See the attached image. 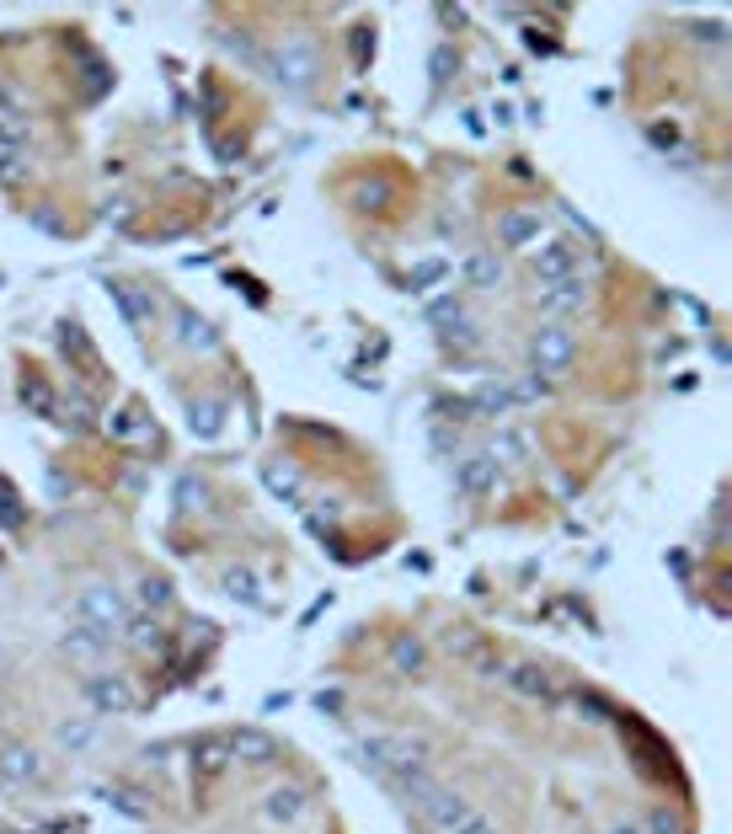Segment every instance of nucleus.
<instances>
[{
    "label": "nucleus",
    "mask_w": 732,
    "mask_h": 834,
    "mask_svg": "<svg viewBox=\"0 0 732 834\" xmlns=\"http://www.w3.org/2000/svg\"><path fill=\"white\" fill-rule=\"evenodd\" d=\"M572 353H578L572 327H562V321H545V327H535V337H529V375L545 380V385H556L572 369Z\"/></svg>",
    "instance_id": "f257e3e1"
},
{
    "label": "nucleus",
    "mask_w": 732,
    "mask_h": 834,
    "mask_svg": "<svg viewBox=\"0 0 732 834\" xmlns=\"http://www.w3.org/2000/svg\"><path fill=\"white\" fill-rule=\"evenodd\" d=\"M123 621H129V605H123V594L113 589V583H86V589L75 594V626L113 637Z\"/></svg>",
    "instance_id": "f03ea898"
},
{
    "label": "nucleus",
    "mask_w": 732,
    "mask_h": 834,
    "mask_svg": "<svg viewBox=\"0 0 732 834\" xmlns=\"http://www.w3.org/2000/svg\"><path fill=\"white\" fill-rule=\"evenodd\" d=\"M86 712L91 717H129V712H139V690L129 685L123 674H113V669H97L86 679Z\"/></svg>",
    "instance_id": "7ed1b4c3"
},
{
    "label": "nucleus",
    "mask_w": 732,
    "mask_h": 834,
    "mask_svg": "<svg viewBox=\"0 0 732 834\" xmlns=\"http://www.w3.org/2000/svg\"><path fill=\"white\" fill-rule=\"evenodd\" d=\"M268 70H273V81H278V86L305 91L310 81H316V43H310V38H289V43H278Z\"/></svg>",
    "instance_id": "20e7f679"
},
{
    "label": "nucleus",
    "mask_w": 732,
    "mask_h": 834,
    "mask_svg": "<svg viewBox=\"0 0 732 834\" xmlns=\"http://www.w3.org/2000/svg\"><path fill=\"white\" fill-rule=\"evenodd\" d=\"M412 808L423 813V818H428V824L439 829V834H455V829L465 824V818H471V808H465V797H460V792H449V786H439V781H428L423 792L412 797Z\"/></svg>",
    "instance_id": "39448f33"
},
{
    "label": "nucleus",
    "mask_w": 732,
    "mask_h": 834,
    "mask_svg": "<svg viewBox=\"0 0 732 834\" xmlns=\"http://www.w3.org/2000/svg\"><path fill=\"white\" fill-rule=\"evenodd\" d=\"M529 273H535V289L578 278V252H572V241H545L540 252H529Z\"/></svg>",
    "instance_id": "423d86ee"
},
{
    "label": "nucleus",
    "mask_w": 732,
    "mask_h": 834,
    "mask_svg": "<svg viewBox=\"0 0 732 834\" xmlns=\"http://www.w3.org/2000/svg\"><path fill=\"white\" fill-rule=\"evenodd\" d=\"M503 679H508V690L519 695V701H529V706H556L562 695H556V685H551V674L540 669V663H503Z\"/></svg>",
    "instance_id": "0eeeda50"
},
{
    "label": "nucleus",
    "mask_w": 732,
    "mask_h": 834,
    "mask_svg": "<svg viewBox=\"0 0 732 834\" xmlns=\"http://www.w3.org/2000/svg\"><path fill=\"white\" fill-rule=\"evenodd\" d=\"M305 813H310V792L300 781H284L262 797V818H268V824H300Z\"/></svg>",
    "instance_id": "6e6552de"
},
{
    "label": "nucleus",
    "mask_w": 732,
    "mask_h": 834,
    "mask_svg": "<svg viewBox=\"0 0 732 834\" xmlns=\"http://www.w3.org/2000/svg\"><path fill=\"white\" fill-rule=\"evenodd\" d=\"M59 348H65V359L75 364V369H81V375H102V353L97 348H91V337H86V327H81V321H75V316H65V321H59Z\"/></svg>",
    "instance_id": "1a4fd4ad"
},
{
    "label": "nucleus",
    "mask_w": 732,
    "mask_h": 834,
    "mask_svg": "<svg viewBox=\"0 0 732 834\" xmlns=\"http://www.w3.org/2000/svg\"><path fill=\"white\" fill-rule=\"evenodd\" d=\"M0 781H6V786L43 781V754L33 744H6V749H0Z\"/></svg>",
    "instance_id": "9d476101"
},
{
    "label": "nucleus",
    "mask_w": 732,
    "mask_h": 834,
    "mask_svg": "<svg viewBox=\"0 0 732 834\" xmlns=\"http://www.w3.org/2000/svg\"><path fill=\"white\" fill-rule=\"evenodd\" d=\"M102 289H107V295H113L118 316L129 321V327H145V321L155 316V300H150V289H139V284H123V278H102Z\"/></svg>",
    "instance_id": "9b49d317"
},
{
    "label": "nucleus",
    "mask_w": 732,
    "mask_h": 834,
    "mask_svg": "<svg viewBox=\"0 0 732 834\" xmlns=\"http://www.w3.org/2000/svg\"><path fill=\"white\" fill-rule=\"evenodd\" d=\"M102 653H107V637L102 631H86V626H70L65 637H59V658H70V663H81V669L97 674L102 669Z\"/></svg>",
    "instance_id": "f8f14e48"
},
{
    "label": "nucleus",
    "mask_w": 732,
    "mask_h": 834,
    "mask_svg": "<svg viewBox=\"0 0 732 834\" xmlns=\"http://www.w3.org/2000/svg\"><path fill=\"white\" fill-rule=\"evenodd\" d=\"M428 321H433V332H439L444 343H455V348H471L476 343V327H471V316H465L460 300H439L428 311Z\"/></svg>",
    "instance_id": "ddd939ff"
},
{
    "label": "nucleus",
    "mask_w": 732,
    "mask_h": 834,
    "mask_svg": "<svg viewBox=\"0 0 732 834\" xmlns=\"http://www.w3.org/2000/svg\"><path fill=\"white\" fill-rule=\"evenodd\" d=\"M171 343L188 348V353H209V348H220V332H214L198 311H177L171 316Z\"/></svg>",
    "instance_id": "4468645a"
},
{
    "label": "nucleus",
    "mask_w": 732,
    "mask_h": 834,
    "mask_svg": "<svg viewBox=\"0 0 732 834\" xmlns=\"http://www.w3.org/2000/svg\"><path fill=\"white\" fill-rule=\"evenodd\" d=\"M508 407H519V396H513V380L503 375H487L471 391V401H465V412H487V417H503Z\"/></svg>",
    "instance_id": "2eb2a0df"
},
{
    "label": "nucleus",
    "mask_w": 732,
    "mask_h": 834,
    "mask_svg": "<svg viewBox=\"0 0 732 834\" xmlns=\"http://www.w3.org/2000/svg\"><path fill=\"white\" fill-rule=\"evenodd\" d=\"M535 305H540V316H545V321H562V316H572V311L583 305V278H567V284L540 289Z\"/></svg>",
    "instance_id": "dca6fc26"
},
{
    "label": "nucleus",
    "mask_w": 732,
    "mask_h": 834,
    "mask_svg": "<svg viewBox=\"0 0 732 834\" xmlns=\"http://www.w3.org/2000/svg\"><path fill=\"white\" fill-rule=\"evenodd\" d=\"M455 482H460L465 498H481V492H492V487H497L492 455H465V460H460V471H455Z\"/></svg>",
    "instance_id": "f3484780"
},
{
    "label": "nucleus",
    "mask_w": 732,
    "mask_h": 834,
    "mask_svg": "<svg viewBox=\"0 0 732 834\" xmlns=\"http://www.w3.org/2000/svg\"><path fill=\"white\" fill-rule=\"evenodd\" d=\"M188 428L198 439H220V428H225V401L220 396H193L188 401Z\"/></svg>",
    "instance_id": "a211bd4d"
},
{
    "label": "nucleus",
    "mask_w": 732,
    "mask_h": 834,
    "mask_svg": "<svg viewBox=\"0 0 732 834\" xmlns=\"http://www.w3.org/2000/svg\"><path fill=\"white\" fill-rule=\"evenodd\" d=\"M225 744H230V754H236V760H246V765H262V760H273V754H278V744H273L268 733H257V728H236Z\"/></svg>",
    "instance_id": "6ab92c4d"
},
{
    "label": "nucleus",
    "mask_w": 732,
    "mask_h": 834,
    "mask_svg": "<svg viewBox=\"0 0 732 834\" xmlns=\"http://www.w3.org/2000/svg\"><path fill=\"white\" fill-rule=\"evenodd\" d=\"M220 589L236 599V605H262V599H268V589H262V578L252 573V567H225Z\"/></svg>",
    "instance_id": "aec40b11"
},
{
    "label": "nucleus",
    "mask_w": 732,
    "mask_h": 834,
    "mask_svg": "<svg viewBox=\"0 0 732 834\" xmlns=\"http://www.w3.org/2000/svg\"><path fill=\"white\" fill-rule=\"evenodd\" d=\"M535 236H540V214H529V209H508L497 220V241L503 246H529Z\"/></svg>",
    "instance_id": "412c9836"
},
{
    "label": "nucleus",
    "mask_w": 732,
    "mask_h": 834,
    "mask_svg": "<svg viewBox=\"0 0 732 834\" xmlns=\"http://www.w3.org/2000/svg\"><path fill=\"white\" fill-rule=\"evenodd\" d=\"M54 744L65 749V754H86L91 744H97V722H86V717H65L54 728Z\"/></svg>",
    "instance_id": "4be33fe9"
},
{
    "label": "nucleus",
    "mask_w": 732,
    "mask_h": 834,
    "mask_svg": "<svg viewBox=\"0 0 732 834\" xmlns=\"http://www.w3.org/2000/svg\"><path fill=\"white\" fill-rule=\"evenodd\" d=\"M391 663H396V674H423L428 669V647L412 637V631H401V637L391 642Z\"/></svg>",
    "instance_id": "5701e85b"
},
{
    "label": "nucleus",
    "mask_w": 732,
    "mask_h": 834,
    "mask_svg": "<svg viewBox=\"0 0 732 834\" xmlns=\"http://www.w3.org/2000/svg\"><path fill=\"white\" fill-rule=\"evenodd\" d=\"M465 284L471 289H497L503 284V262H497L492 252H476L471 262H465Z\"/></svg>",
    "instance_id": "b1692460"
},
{
    "label": "nucleus",
    "mask_w": 732,
    "mask_h": 834,
    "mask_svg": "<svg viewBox=\"0 0 732 834\" xmlns=\"http://www.w3.org/2000/svg\"><path fill=\"white\" fill-rule=\"evenodd\" d=\"M113 428L118 439H155V428H150V417H145V407H118L113 412Z\"/></svg>",
    "instance_id": "393cba45"
},
{
    "label": "nucleus",
    "mask_w": 732,
    "mask_h": 834,
    "mask_svg": "<svg viewBox=\"0 0 732 834\" xmlns=\"http://www.w3.org/2000/svg\"><path fill=\"white\" fill-rule=\"evenodd\" d=\"M262 482L273 487V498H300V471L289 466V460H268V471H262Z\"/></svg>",
    "instance_id": "a878e982"
},
{
    "label": "nucleus",
    "mask_w": 732,
    "mask_h": 834,
    "mask_svg": "<svg viewBox=\"0 0 732 834\" xmlns=\"http://www.w3.org/2000/svg\"><path fill=\"white\" fill-rule=\"evenodd\" d=\"M97 797L102 802H113L118 813H129V818H150V802L145 797H134L129 786H97Z\"/></svg>",
    "instance_id": "bb28decb"
},
{
    "label": "nucleus",
    "mask_w": 732,
    "mask_h": 834,
    "mask_svg": "<svg viewBox=\"0 0 732 834\" xmlns=\"http://www.w3.org/2000/svg\"><path fill=\"white\" fill-rule=\"evenodd\" d=\"M230 760H236V754H230V744H198V754H193V765L204 770V776H220Z\"/></svg>",
    "instance_id": "cd10ccee"
},
{
    "label": "nucleus",
    "mask_w": 732,
    "mask_h": 834,
    "mask_svg": "<svg viewBox=\"0 0 732 834\" xmlns=\"http://www.w3.org/2000/svg\"><path fill=\"white\" fill-rule=\"evenodd\" d=\"M204 476H182V482H177V508H188V514H198V508H204L209 498H204Z\"/></svg>",
    "instance_id": "c85d7f7f"
},
{
    "label": "nucleus",
    "mask_w": 732,
    "mask_h": 834,
    "mask_svg": "<svg viewBox=\"0 0 732 834\" xmlns=\"http://www.w3.org/2000/svg\"><path fill=\"white\" fill-rule=\"evenodd\" d=\"M139 605H150V610L171 605V583L166 578H139Z\"/></svg>",
    "instance_id": "c756f323"
},
{
    "label": "nucleus",
    "mask_w": 732,
    "mask_h": 834,
    "mask_svg": "<svg viewBox=\"0 0 732 834\" xmlns=\"http://www.w3.org/2000/svg\"><path fill=\"white\" fill-rule=\"evenodd\" d=\"M22 401H33V412H54V407H59V401L49 396V385H43L38 375H27V380H22Z\"/></svg>",
    "instance_id": "7c9ffc66"
},
{
    "label": "nucleus",
    "mask_w": 732,
    "mask_h": 834,
    "mask_svg": "<svg viewBox=\"0 0 732 834\" xmlns=\"http://www.w3.org/2000/svg\"><path fill=\"white\" fill-rule=\"evenodd\" d=\"M647 834H684V818H679L674 808H652V818H647Z\"/></svg>",
    "instance_id": "2f4dec72"
},
{
    "label": "nucleus",
    "mask_w": 732,
    "mask_h": 834,
    "mask_svg": "<svg viewBox=\"0 0 732 834\" xmlns=\"http://www.w3.org/2000/svg\"><path fill=\"white\" fill-rule=\"evenodd\" d=\"M578 712H583L588 722H610V717H615V712H610V706H604V701H599V695H588V690L578 695Z\"/></svg>",
    "instance_id": "473e14b6"
},
{
    "label": "nucleus",
    "mask_w": 732,
    "mask_h": 834,
    "mask_svg": "<svg viewBox=\"0 0 732 834\" xmlns=\"http://www.w3.org/2000/svg\"><path fill=\"white\" fill-rule=\"evenodd\" d=\"M129 637H134L139 647H155V642H161V631H155V615H139V621L129 626Z\"/></svg>",
    "instance_id": "72a5a7b5"
},
{
    "label": "nucleus",
    "mask_w": 732,
    "mask_h": 834,
    "mask_svg": "<svg viewBox=\"0 0 732 834\" xmlns=\"http://www.w3.org/2000/svg\"><path fill=\"white\" fill-rule=\"evenodd\" d=\"M353 198H358V209H385V188H380V182H364Z\"/></svg>",
    "instance_id": "f704fd0d"
},
{
    "label": "nucleus",
    "mask_w": 732,
    "mask_h": 834,
    "mask_svg": "<svg viewBox=\"0 0 732 834\" xmlns=\"http://www.w3.org/2000/svg\"><path fill=\"white\" fill-rule=\"evenodd\" d=\"M337 524V503H321V508H310V530H332Z\"/></svg>",
    "instance_id": "c9c22d12"
},
{
    "label": "nucleus",
    "mask_w": 732,
    "mask_h": 834,
    "mask_svg": "<svg viewBox=\"0 0 732 834\" xmlns=\"http://www.w3.org/2000/svg\"><path fill=\"white\" fill-rule=\"evenodd\" d=\"M492 450H497V460H519V455H524V439H513V434H503V439H497V444H492Z\"/></svg>",
    "instance_id": "e433bc0d"
},
{
    "label": "nucleus",
    "mask_w": 732,
    "mask_h": 834,
    "mask_svg": "<svg viewBox=\"0 0 732 834\" xmlns=\"http://www.w3.org/2000/svg\"><path fill=\"white\" fill-rule=\"evenodd\" d=\"M455 834H497V829H492V824H487V818H481V813H471V818H465V824H460Z\"/></svg>",
    "instance_id": "4c0bfd02"
},
{
    "label": "nucleus",
    "mask_w": 732,
    "mask_h": 834,
    "mask_svg": "<svg viewBox=\"0 0 732 834\" xmlns=\"http://www.w3.org/2000/svg\"><path fill=\"white\" fill-rule=\"evenodd\" d=\"M316 706H321V712H342V695L326 690V695H316Z\"/></svg>",
    "instance_id": "58836bf2"
},
{
    "label": "nucleus",
    "mask_w": 732,
    "mask_h": 834,
    "mask_svg": "<svg viewBox=\"0 0 732 834\" xmlns=\"http://www.w3.org/2000/svg\"><path fill=\"white\" fill-rule=\"evenodd\" d=\"M439 273H449V268H439V262H428V268H417V278H412V284H433V278H439Z\"/></svg>",
    "instance_id": "ea45409f"
},
{
    "label": "nucleus",
    "mask_w": 732,
    "mask_h": 834,
    "mask_svg": "<svg viewBox=\"0 0 732 834\" xmlns=\"http://www.w3.org/2000/svg\"><path fill=\"white\" fill-rule=\"evenodd\" d=\"M604 834H647V829H642V824H626V818H620V824H610Z\"/></svg>",
    "instance_id": "a19ab883"
}]
</instances>
